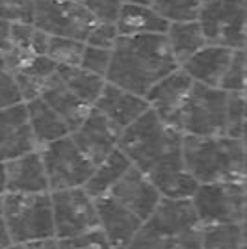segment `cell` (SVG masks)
<instances>
[{
	"instance_id": "1",
	"label": "cell",
	"mask_w": 247,
	"mask_h": 249,
	"mask_svg": "<svg viewBox=\"0 0 247 249\" xmlns=\"http://www.w3.org/2000/svg\"><path fill=\"white\" fill-rule=\"evenodd\" d=\"M178 67L165 34L121 36L113 49L108 82L145 97L156 82Z\"/></svg>"
},
{
	"instance_id": "2",
	"label": "cell",
	"mask_w": 247,
	"mask_h": 249,
	"mask_svg": "<svg viewBox=\"0 0 247 249\" xmlns=\"http://www.w3.org/2000/svg\"><path fill=\"white\" fill-rule=\"evenodd\" d=\"M203 231L192 199L164 197L128 249H203Z\"/></svg>"
},
{
	"instance_id": "3",
	"label": "cell",
	"mask_w": 247,
	"mask_h": 249,
	"mask_svg": "<svg viewBox=\"0 0 247 249\" xmlns=\"http://www.w3.org/2000/svg\"><path fill=\"white\" fill-rule=\"evenodd\" d=\"M184 160L201 184L244 178V140L184 134Z\"/></svg>"
},
{
	"instance_id": "4",
	"label": "cell",
	"mask_w": 247,
	"mask_h": 249,
	"mask_svg": "<svg viewBox=\"0 0 247 249\" xmlns=\"http://www.w3.org/2000/svg\"><path fill=\"white\" fill-rule=\"evenodd\" d=\"M119 149L136 167L149 173L167 156L184 151V132L167 124L151 108L121 132Z\"/></svg>"
},
{
	"instance_id": "5",
	"label": "cell",
	"mask_w": 247,
	"mask_h": 249,
	"mask_svg": "<svg viewBox=\"0 0 247 249\" xmlns=\"http://www.w3.org/2000/svg\"><path fill=\"white\" fill-rule=\"evenodd\" d=\"M2 225L15 244L54 238L56 219L52 194H13L2 192Z\"/></svg>"
},
{
	"instance_id": "6",
	"label": "cell",
	"mask_w": 247,
	"mask_h": 249,
	"mask_svg": "<svg viewBox=\"0 0 247 249\" xmlns=\"http://www.w3.org/2000/svg\"><path fill=\"white\" fill-rule=\"evenodd\" d=\"M229 130V91L194 82L182 114V132L225 136Z\"/></svg>"
},
{
	"instance_id": "7",
	"label": "cell",
	"mask_w": 247,
	"mask_h": 249,
	"mask_svg": "<svg viewBox=\"0 0 247 249\" xmlns=\"http://www.w3.org/2000/svg\"><path fill=\"white\" fill-rule=\"evenodd\" d=\"M51 194L56 219V236L60 240L74 238L101 229L97 199L86 190V186L54 190Z\"/></svg>"
},
{
	"instance_id": "8",
	"label": "cell",
	"mask_w": 247,
	"mask_h": 249,
	"mask_svg": "<svg viewBox=\"0 0 247 249\" xmlns=\"http://www.w3.org/2000/svg\"><path fill=\"white\" fill-rule=\"evenodd\" d=\"M99 19L82 0H35L34 24L51 36L88 41Z\"/></svg>"
},
{
	"instance_id": "9",
	"label": "cell",
	"mask_w": 247,
	"mask_h": 249,
	"mask_svg": "<svg viewBox=\"0 0 247 249\" xmlns=\"http://www.w3.org/2000/svg\"><path fill=\"white\" fill-rule=\"evenodd\" d=\"M192 201L205 227L240 223L246 205V186L244 180H219L199 184Z\"/></svg>"
},
{
	"instance_id": "10",
	"label": "cell",
	"mask_w": 247,
	"mask_h": 249,
	"mask_svg": "<svg viewBox=\"0 0 247 249\" xmlns=\"http://www.w3.org/2000/svg\"><path fill=\"white\" fill-rule=\"evenodd\" d=\"M41 155L52 192L86 186L95 171V164L78 147L71 134L41 147Z\"/></svg>"
},
{
	"instance_id": "11",
	"label": "cell",
	"mask_w": 247,
	"mask_h": 249,
	"mask_svg": "<svg viewBox=\"0 0 247 249\" xmlns=\"http://www.w3.org/2000/svg\"><path fill=\"white\" fill-rule=\"evenodd\" d=\"M199 22L210 45L244 49L247 41V0H205Z\"/></svg>"
},
{
	"instance_id": "12",
	"label": "cell",
	"mask_w": 247,
	"mask_h": 249,
	"mask_svg": "<svg viewBox=\"0 0 247 249\" xmlns=\"http://www.w3.org/2000/svg\"><path fill=\"white\" fill-rule=\"evenodd\" d=\"M192 88H194V78L182 67H178L173 73L164 76L160 82H156L145 97L151 108L165 123L182 130V114Z\"/></svg>"
},
{
	"instance_id": "13",
	"label": "cell",
	"mask_w": 247,
	"mask_h": 249,
	"mask_svg": "<svg viewBox=\"0 0 247 249\" xmlns=\"http://www.w3.org/2000/svg\"><path fill=\"white\" fill-rule=\"evenodd\" d=\"M2 192H13V194L52 192L41 149L17 158L2 160Z\"/></svg>"
},
{
	"instance_id": "14",
	"label": "cell",
	"mask_w": 247,
	"mask_h": 249,
	"mask_svg": "<svg viewBox=\"0 0 247 249\" xmlns=\"http://www.w3.org/2000/svg\"><path fill=\"white\" fill-rule=\"evenodd\" d=\"M71 136L78 143V147L89 156L93 164L99 166L115 149H119L121 130L103 112H99L93 106L91 112L84 119V123Z\"/></svg>"
},
{
	"instance_id": "15",
	"label": "cell",
	"mask_w": 247,
	"mask_h": 249,
	"mask_svg": "<svg viewBox=\"0 0 247 249\" xmlns=\"http://www.w3.org/2000/svg\"><path fill=\"white\" fill-rule=\"evenodd\" d=\"M110 196L123 203L126 208H130L143 221L155 214V210L164 199L160 190L151 180V177L136 166L124 173L123 178L112 188Z\"/></svg>"
},
{
	"instance_id": "16",
	"label": "cell",
	"mask_w": 247,
	"mask_h": 249,
	"mask_svg": "<svg viewBox=\"0 0 247 249\" xmlns=\"http://www.w3.org/2000/svg\"><path fill=\"white\" fill-rule=\"evenodd\" d=\"M0 128H2V142H0L2 160L17 158V156L28 155L32 151L41 149L37 143V138L34 134V128H32L26 103L2 108Z\"/></svg>"
},
{
	"instance_id": "17",
	"label": "cell",
	"mask_w": 247,
	"mask_h": 249,
	"mask_svg": "<svg viewBox=\"0 0 247 249\" xmlns=\"http://www.w3.org/2000/svg\"><path fill=\"white\" fill-rule=\"evenodd\" d=\"M95 199L101 218V229L104 231L106 238L115 249H128L145 221L110 194Z\"/></svg>"
},
{
	"instance_id": "18",
	"label": "cell",
	"mask_w": 247,
	"mask_h": 249,
	"mask_svg": "<svg viewBox=\"0 0 247 249\" xmlns=\"http://www.w3.org/2000/svg\"><path fill=\"white\" fill-rule=\"evenodd\" d=\"M95 108L103 112L123 132L126 126H130L136 119H140L147 110H151V104L143 95L132 93L117 84L106 82L103 95L99 97Z\"/></svg>"
},
{
	"instance_id": "19",
	"label": "cell",
	"mask_w": 247,
	"mask_h": 249,
	"mask_svg": "<svg viewBox=\"0 0 247 249\" xmlns=\"http://www.w3.org/2000/svg\"><path fill=\"white\" fill-rule=\"evenodd\" d=\"M147 175L167 199H192L201 184L186 166L184 151L167 156Z\"/></svg>"
},
{
	"instance_id": "20",
	"label": "cell",
	"mask_w": 247,
	"mask_h": 249,
	"mask_svg": "<svg viewBox=\"0 0 247 249\" xmlns=\"http://www.w3.org/2000/svg\"><path fill=\"white\" fill-rule=\"evenodd\" d=\"M236 49H229L223 45H206L199 52H195L188 62L180 67L194 78V82L206 84L212 88H219L223 82L229 65L232 62Z\"/></svg>"
},
{
	"instance_id": "21",
	"label": "cell",
	"mask_w": 247,
	"mask_h": 249,
	"mask_svg": "<svg viewBox=\"0 0 247 249\" xmlns=\"http://www.w3.org/2000/svg\"><path fill=\"white\" fill-rule=\"evenodd\" d=\"M41 97L67 121V124L71 126V134L84 123V119L88 117V114L93 108L88 103H84L80 97L72 93L71 89L62 82L58 73L49 82V86L45 88Z\"/></svg>"
},
{
	"instance_id": "22",
	"label": "cell",
	"mask_w": 247,
	"mask_h": 249,
	"mask_svg": "<svg viewBox=\"0 0 247 249\" xmlns=\"http://www.w3.org/2000/svg\"><path fill=\"white\" fill-rule=\"evenodd\" d=\"M26 104H28L32 128H34V134L37 138L39 147L49 145L52 142L62 140V138L71 134V126L67 124V121L43 97L28 101Z\"/></svg>"
},
{
	"instance_id": "23",
	"label": "cell",
	"mask_w": 247,
	"mask_h": 249,
	"mask_svg": "<svg viewBox=\"0 0 247 249\" xmlns=\"http://www.w3.org/2000/svg\"><path fill=\"white\" fill-rule=\"evenodd\" d=\"M117 28L121 36H141V34H165L169 22L147 4L126 2L117 17Z\"/></svg>"
},
{
	"instance_id": "24",
	"label": "cell",
	"mask_w": 247,
	"mask_h": 249,
	"mask_svg": "<svg viewBox=\"0 0 247 249\" xmlns=\"http://www.w3.org/2000/svg\"><path fill=\"white\" fill-rule=\"evenodd\" d=\"M58 63L49 56H32L21 69L15 71V78L21 86L26 103L41 97L45 88L58 73Z\"/></svg>"
},
{
	"instance_id": "25",
	"label": "cell",
	"mask_w": 247,
	"mask_h": 249,
	"mask_svg": "<svg viewBox=\"0 0 247 249\" xmlns=\"http://www.w3.org/2000/svg\"><path fill=\"white\" fill-rule=\"evenodd\" d=\"M165 37L169 43V49L176 58V62H188L195 52L208 45L205 30L199 21H186V22H169Z\"/></svg>"
},
{
	"instance_id": "26",
	"label": "cell",
	"mask_w": 247,
	"mask_h": 249,
	"mask_svg": "<svg viewBox=\"0 0 247 249\" xmlns=\"http://www.w3.org/2000/svg\"><path fill=\"white\" fill-rule=\"evenodd\" d=\"M134 164L130 162V158L124 155L121 149H115L104 162L95 166V171L89 177L86 190L91 194L93 197L108 196L112 192V188L123 178V175Z\"/></svg>"
},
{
	"instance_id": "27",
	"label": "cell",
	"mask_w": 247,
	"mask_h": 249,
	"mask_svg": "<svg viewBox=\"0 0 247 249\" xmlns=\"http://www.w3.org/2000/svg\"><path fill=\"white\" fill-rule=\"evenodd\" d=\"M58 76L72 93L80 97L84 103H88L89 106L97 104L99 97L104 91V86L108 82V78L84 69L82 65H60Z\"/></svg>"
},
{
	"instance_id": "28",
	"label": "cell",
	"mask_w": 247,
	"mask_h": 249,
	"mask_svg": "<svg viewBox=\"0 0 247 249\" xmlns=\"http://www.w3.org/2000/svg\"><path fill=\"white\" fill-rule=\"evenodd\" d=\"M244 234L240 223L208 225L203 231V249H242Z\"/></svg>"
},
{
	"instance_id": "29",
	"label": "cell",
	"mask_w": 247,
	"mask_h": 249,
	"mask_svg": "<svg viewBox=\"0 0 247 249\" xmlns=\"http://www.w3.org/2000/svg\"><path fill=\"white\" fill-rule=\"evenodd\" d=\"M205 0H155V8L167 22L199 21Z\"/></svg>"
},
{
	"instance_id": "30",
	"label": "cell",
	"mask_w": 247,
	"mask_h": 249,
	"mask_svg": "<svg viewBox=\"0 0 247 249\" xmlns=\"http://www.w3.org/2000/svg\"><path fill=\"white\" fill-rule=\"evenodd\" d=\"M84 51H86V41L63 36H51L47 56L52 58L58 65H80Z\"/></svg>"
},
{
	"instance_id": "31",
	"label": "cell",
	"mask_w": 247,
	"mask_h": 249,
	"mask_svg": "<svg viewBox=\"0 0 247 249\" xmlns=\"http://www.w3.org/2000/svg\"><path fill=\"white\" fill-rule=\"evenodd\" d=\"M225 91H246L247 88V62L244 49H236L232 62L227 69L223 82L219 86Z\"/></svg>"
},
{
	"instance_id": "32",
	"label": "cell",
	"mask_w": 247,
	"mask_h": 249,
	"mask_svg": "<svg viewBox=\"0 0 247 249\" xmlns=\"http://www.w3.org/2000/svg\"><path fill=\"white\" fill-rule=\"evenodd\" d=\"M112 60L113 49H103V47H95V45L86 43V51H84L80 65H82L84 69L91 71V73L108 78L110 67H112Z\"/></svg>"
},
{
	"instance_id": "33",
	"label": "cell",
	"mask_w": 247,
	"mask_h": 249,
	"mask_svg": "<svg viewBox=\"0 0 247 249\" xmlns=\"http://www.w3.org/2000/svg\"><path fill=\"white\" fill-rule=\"evenodd\" d=\"M247 121V106L244 91H229V130L227 136L242 138Z\"/></svg>"
},
{
	"instance_id": "34",
	"label": "cell",
	"mask_w": 247,
	"mask_h": 249,
	"mask_svg": "<svg viewBox=\"0 0 247 249\" xmlns=\"http://www.w3.org/2000/svg\"><path fill=\"white\" fill-rule=\"evenodd\" d=\"M2 19L10 22H32L35 13V0H0Z\"/></svg>"
},
{
	"instance_id": "35",
	"label": "cell",
	"mask_w": 247,
	"mask_h": 249,
	"mask_svg": "<svg viewBox=\"0 0 247 249\" xmlns=\"http://www.w3.org/2000/svg\"><path fill=\"white\" fill-rule=\"evenodd\" d=\"M60 249H115L106 238L103 229H97L91 232H86L74 238L60 240Z\"/></svg>"
},
{
	"instance_id": "36",
	"label": "cell",
	"mask_w": 247,
	"mask_h": 249,
	"mask_svg": "<svg viewBox=\"0 0 247 249\" xmlns=\"http://www.w3.org/2000/svg\"><path fill=\"white\" fill-rule=\"evenodd\" d=\"M21 103H26V99H24V93H22L15 74L11 71L2 69V74H0V108H8V106H15V104Z\"/></svg>"
},
{
	"instance_id": "37",
	"label": "cell",
	"mask_w": 247,
	"mask_h": 249,
	"mask_svg": "<svg viewBox=\"0 0 247 249\" xmlns=\"http://www.w3.org/2000/svg\"><path fill=\"white\" fill-rule=\"evenodd\" d=\"M121 34H119V28L113 21H99L95 26H93L91 34L88 37L89 45H95V47H103V49H115V45L119 41Z\"/></svg>"
},
{
	"instance_id": "38",
	"label": "cell",
	"mask_w": 247,
	"mask_h": 249,
	"mask_svg": "<svg viewBox=\"0 0 247 249\" xmlns=\"http://www.w3.org/2000/svg\"><path fill=\"white\" fill-rule=\"evenodd\" d=\"M99 21H117L126 0H82Z\"/></svg>"
},
{
	"instance_id": "39",
	"label": "cell",
	"mask_w": 247,
	"mask_h": 249,
	"mask_svg": "<svg viewBox=\"0 0 247 249\" xmlns=\"http://www.w3.org/2000/svg\"><path fill=\"white\" fill-rule=\"evenodd\" d=\"M26 249H60V238L54 236V238H43V240H34L24 244Z\"/></svg>"
},
{
	"instance_id": "40",
	"label": "cell",
	"mask_w": 247,
	"mask_h": 249,
	"mask_svg": "<svg viewBox=\"0 0 247 249\" xmlns=\"http://www.w3.org/2000/svg\"><path fill=\"white\" fill-rule=\"evenodd\" d=\"M242 180H244V186H246V205H244V216H242V221H240V227H242L244 242L247 244V178H242Z\"/></svg>"
},
{
	"instance_id": "41",
	"label": "cell",
	"mask_w": 247,
	"mask_h": 249,
	"mask_svg": "<svg viewBox=\"0 0 247 249\" xmlns=\"http://www.w3.org/2000/svg\"><path fill=\"white\" fill-rule=\"evenodd\" d=\"M244 178H247V142L244 140Z\"/></svg>"
},
{
	"instance_id": "42",
	"label": "cell",
	"mask_w": 247,
	"mask_h": 249,
	"mask_svg": "<svg viewBox=\"0 0 247 249\" xmlns=\"http://www.w3.org/2000/svg\"><path fill=\"white\" fill-rule=\"evenodd\" d=\"M126 2H132V4H147V6H153L155 0H126Z\"/></svg>"
},
{
	"instance_id": "43",
	"label": "cell",
	"mask_w": 247,
	"mask_h": 249,
	"mask_svg": "<svg viewBox=\"0 0 247 249\" xmlns=\"http://www.w3.org/2000/svg\"><path fill=\"white\" fill-rule=\"evenodd\" d=\"M6 249H26V246L24 244H13V246H10V248Z\"/></svg>"
},
{
	"instance_id": "44",
	"label": "cell",
	"mask_w": 247,
	"mask_h": 249,
	"mask_svg": "<svg viewBox=\"0 0 247 249\" xmlns=\"http://www.w3.org/2000/svg\"><path fill=\"white\" fill-rule=\"evenodd\" d=\"M242 140H246V142H247V121H246V124H244V132H242Z\"/></svg>"
},
{
	"instance_id": "45",
	"label": "cell",
	"mask_w": 247,
	"mask_h": 249,
	"mask_svg": "<svg viewBox=\"0 0 247 249\" xmlns=\"http://www.w3.org/2000/svg\"><path fill=\"white\" fill-rule=\"evenodd\" d=\"M244 52H246V62H247V41H246V45H244Z\"/></svg>"
},
{
	"instance_id": "46",
	"label": "cell",
	"mask_w": 247,
	"mask_h": 249,
	"mask_svg": "<svg viewBox=\"0 0 247 249\" xmlns=\"http://www.w3.org/2000/svg\"><path fill=\"white\" fill-rule=\"evenodd\" d=\"M244 95H246V106H247V88H246V91H244Z\"/></svg>"
},
{
	"instance_id": "47",
	"label": "cell",
	"mask_w": 247,
	"mask_h": 249,
	"mask_svg": "<svg viewBox=\"0 0 247 249\" xmlns=\"http://www.w3.org/2000/svg\"><path fill=\"white\" fill-rule=\"evenodd\" d=\"M242 249H247V244L244 242V246H242Z\"/></svg>"
}]
</instances>
